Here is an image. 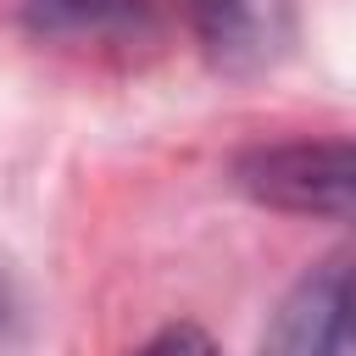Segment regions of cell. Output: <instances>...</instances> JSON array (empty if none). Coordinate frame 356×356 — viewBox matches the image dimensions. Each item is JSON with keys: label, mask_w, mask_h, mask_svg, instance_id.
<instances>
[{"label": "cell", "mask_w": 356, "mask_h": 356, "mask_svg": "<svg viewBox=\"0 0 356 356\" xmlns=\"http://www.w3.org/2000/svg\"><path fill=\"white\" fill-rule=\"evenodd\" d=\"M134 356H222V350L206 339V328H195V323H172V328H161L156 339H145Z\"/></svg>", "instance_id": "5b68a950"}, {"label": "cell", "mask_w": 356, "mask_h": 356, "mask_svg": "<svg viewBox=\"0 0 356 356\" xmlns=\"http://www.w3.org/2000/svg\"><path fill=\"white\" fill-rule=\"evenodd\" d=\"M211 67L267 72L295 44V0H167Z\"/></svg>", "instance_id": "3957f363"}, {"label": "cell", "mask_w": 356, "mask_h": 356, "mask_svg": "<svg viewBox=\"0 0 356 356\" xmlns=\"http://www.w3.org/2000/svg\"><path fill=\"white\" fill-rule=\"evenodd\" d=\"M11 328V295H6V284H0V334Z\"/></svg>", "instance_id": "8992f818"}, {"label": "cell", "mask_w": 356, "mask_h": 356, "mask_svg": "<svg viewBox=\"0 0 356 356\" xmlns=\"http://www.w3.org/2000/svg\"><path fill=\"white\" fill-rule=\"evenodd\" d=\"M256 356H356V250H328L284 289Z\"/></svg>", "instance_id": "7a4b0ae2"}, {"label": "cell", "mask_w": 356, "mask_h": 356, "mask_svg": "<svg viewBox=\"0 0 356 356\" xmlns=\"http://www.w3.org/2000/svg\"><path fill=\"white\" fill-rule=\"evenodd\" d=\"M234 184L289 217L356 228V139H278L234 161Z\"/></svg>", "instance_id": "6da1fadb"}, {"label": "cell", "mask_w": 356, "mask_h": 356, "mask_svg": "<svg viewBox=\"0 0 356 356\" xmlns=\"http://www.w3.org/2000/svg\"><path fill=\"white\" fill-rule=\"evenodd\" d=\"M28 28L39 39L95 44V50H128L161 33L156 11L139 0H28Z\"/></svg>", "instance_id": "277c9868"}]
</instances>
